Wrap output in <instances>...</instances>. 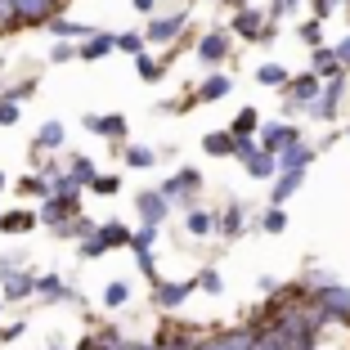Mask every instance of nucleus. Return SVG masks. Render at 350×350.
<instances>
[{"label":"nucleus","mask_w":350,"mask_h":350,"mask_svg":"<svg viewBox=\"0 0 350 350\" xmlns=\"http://www.w3.org/2000/svg\"><path fill=\"white\" fill-rule=\"evenodd\" d=\"M346 85H350V81H346V72H341V77H332V81H323V99L314 103L310 113L319 117V122H332V117L341 113V99H346Z\"/></svg>","instance_id":"nucleus-10"},{"label":"nucleus","mask_w":350,"mask_h":350,"mask_svg":"<svg viewBox=\"0 0 350 350\" xmlns=\"http://www.w3.org/2000/svg\"><path fill=\"white\" fill-rule=\"evenodd\" d=\"M18 193L50 202V198H54V180H50V175H41V171H31V175H23V180H18Z\"/></svg>","instance_id":"nucleus-23"},{"label":"nucleus","mask_w":350,"mask_h":350,"mask_svg":"<svg viewBox=\"0 0 350 350\" xmlns=\"http://www.w3.org/2000/svg\"><path fill=\"white\" fill-rule=\"evenodd\" d=\"M153 243H157V225H139V229H135V243H131V247L135 252H153Z\"/></svg>","instance_id":"nucleus-42"},{"label":"nucleus","mask_w":350,"mask_h":350,"mask_svg":"<svg viewBox=\"0 0 350 350\" xmlns=\"http://www.w3.org/2000/svg\"><path fill=\"white\" fill-rule=\"evenodd\" d=\"M198 350H256V328H229V332H211L202 337Z\"/></svg>","instance_id":"nucleus-7"},{"label":"nucleus","mask_w":350,"mask_h":350,"mask_svg":"<svg viewBox=\"0 0 350 350\" xmlns=\"http://www.w3.org/2000/svg\"><path fill=\"white\" fill-rule=\"evenodd\" d=\"M135 72L144 77V81H162V63H157L153 54H139V59H135Z\"/></svg>","instance_id":"nucleus-41"},{"label":"nucleus","mask_w":350,"mask_h":350,"mask_svg":"<svg viewBox=\"0 0 350 350\" xmlns=\"http://www.w3.org/2000/svg\"><path fill=\"white\" fill-rule=\"evenodd\" d=\"M5 94H10V90H5V85H0V99H5Z\"/></svg>","instance_id":"nucleus-53"},{"label":"nucleus","mask_w":350,"mask_h":350,"mask_svg":"<svg viewBox=\"0 0 350 350\" xmlns=\"http://www.w3.org/2000/svg\"><path fill=\"white\" fill-rule=\"evenodd\" d=\"M193 283H198L202 292H211V297H220V292H225V278H220V269H211V265H206L202 274L193 278Z\"/></svg>","instance_id":"nucleus-39"},{"label":"nucleus","mask_w":350,"mask_h":350,"mask_svg":"<svg viewBox=\"0 0 350 350\" xmlns=\"http://www.w3.org/2000/svg\"><path fill=\"white\" fill-rule=\"evenodd\" d=\"M292 144H301V131L292 122H269V126H260V148H269V153H288Z\"/></svg>","instance_id":"nucleus-5"},{"label":"nucleus","mask_w":350,"mask_h":350,"mask_svg":"<svg viewBox=\"0 0 350 350\" xmlns=\"http://www.w3.org/2000/svg\"><path fill=\"white\" fill-rule=\"evenodd\" d=\"M0 283H5V301H27L36 297V274L23 269V256L0 260Z\"/></svg>","instance_id":"nucleus-3"},{"label":"nucleus","mask_w":350,"mask_h":350,"mask_svg":"<svg viewBox=\"0 0 350 350\" xmlns=\"http://www.w3.org/2000/svg\"><path fill=\"white\" fill-rule=\"evenodd\" d=\"M341 5H346V0H314V18H319V23H323V18H332Z\"/></svg>","instance_id":"nucleus-46"},{"label":"nucleus","mask_w":350,"mask_h":350,"mask_svg":"<svg viewBox=\"0 0 350 350\" xmlns=\"http://www.w3.org/2000/svg\"><path fill=\"white\" fill-rule=\"evenodd\" d=\"M131 5H135L139 14H153V10H157V0H131Z\"/></svg>","instance_id":"nucleus-52"},{"label":"nucleus","mask_w":350,"mask_h":350,"mask_svg":"<svg viewBox=\"0 0 350 350\" xmlns=\"http://www.w3.org/2000/svg\"><path fill=\"white\" fill-rule=\"evenodd\" d=\"M310 72L323 77V81H332V77H341L346 68L337 63V50H332V45H319V50H310Z\"/></svg>","instance_id":"nucleus-15"},{"label":"nucleus","mask_w":350,"mask_h":350,"mask_svg":"<svg viewBox=\"0 0 350 350\" xmlns=\"http://www.w3.org/2000/svg\"><path fill=\"white\" fill-rule=\"evenodd\" d=\"M238 162L252 180H278V157L260 148V139H238Z\"/></svg>","instance_id":"nucleus-1"},{"label":"nucleus","mask_w":350,"mask_h":350,"mask_svg":"<svg viewBox=\"0 0 350 350\" xmlns=\"http://www.w3.org/2000/svg\"><path fill=\"white\" fill-rule=\"evenodd\" d=\"M202 189V171H193V166H185V171H175L171 180L162 185V198L166 202H189V198Z\"/></svg>","instance_id":"nucleus-6"},{"label":"nucleus","mask_w":350,"mask_h":350,"mask_svg":"<svg viewBox=\"0 0 350 350\" xmlns=\"http://www.w3.org/2000/svg\"><path fill=\"white\" fill-rule=\"evenodd\" d=\"M81 126H85L90 135H103V139H117V144L126 139V117H122V113H90V117H81Z\"/></svg>","instance_id":"nucleus-11"},{"label":"nucleus","mask_w":350,"mask_h":350,"mask_svg":"<svg viewBox=\"0 0 350 350\" xmlns=\"http://www.w3.org/2000/svg\"><path fill=\"white\" fill-rule=\"evenodd\" d=\"M23 332H27V323H5V328H0V341H18Z\"/></svg>","instance_id":"nucleus-51"},{"label":"nucleus","mask_w":350,"mask_h":350,"mask_svg":"<svg viewBox=\"0 0 350 350\" xmlns=\"http://www.w3.org/2000/svg\"><path fill=\"white\" fill-rule=\"evenodd\" d=\"M0 126H18V103L0 99Z\"/></svg>","instance_id":"nucleus-49"},{"label":"nucleus","mask_w":350,"mask_h":350,"mask_svg":"<svg viewBox=\"0 0 350 350\" xmlns=\"http://www.w3.org/2000/svg\"><path fill=\"white\" fill-rule=\"evenodd\" d=\"M234 31H206L202 41H198V59L202 63H225L229 59V50H234Z\"/></svg>","instance_id":"nucleus-12"},{"label":"nucleus","mask_w":350,"mask_h":350,"mask_svg":"<svg viewBox=\"0 0 350 350\" xmlns=\"http://www.w3.org/2000/svg\"><path fill=\"white\" fill-rule=\"evenodd\" d=\"M229 5H234V0H229Z\"/></svg>","instance_id":"nucleus-55"},{"label":"nucleus","mask_w":350,"mask_h":350,"mask_svg":"<svg viewBox=\"0 0 350 350\" xmlns=\"http://www.w3.org/2000/svg\"><path fill=\"white\" fill-rule=\"evenodd\" d=\"M31 94H36V81H18L10 94H5V99H10V103H23V99H31Z\"/></svg>","instance_id":"nucleus-47"},{"label":"nucleus","mask_w":350,"mask_h":350,"mask_svg":"<svg viewBox=\"0 0 350 350\" xmlns=\"http://www.w3.org/2000/svg\"><path fill=\"white\" fill-rule=\"evenodd\" d=\"M14 10H18L23 23H50L59 5H54V0H14Z\"/></svg>","instance_id":"nucleus-19"},{"label":"nucleus","mask_w":350,"mask_h":350,"mask_svg":"<svg viewBox=\"0 0 350 350\" xmlns=\"http://www.w3.org/2000/svg\"><path fill=\"white\" fill-rule=\"evenodd\" d=\"M36 297H45V301H72V288H68L59 274H41V278H36Z\"/></svg>","instance_id":"nucleus-26"},{"label":"nucleus","mask_w":350,"mask_h":350,"mask_svg":"<svg viewBox=\"0 0 350 350\" xmlns=\"http://www.w3.org/2000/svg\"><path fill=\"white\" fill-rule=\"evenodd\" d=\"M72 59H81V45H54L50 50V63H72Z\"/></svg>","instance_id":"nucleus-45"},{"label":"nucleus","mask_w":350,"mask_h":350,"mask_svg":"<svg viewBox=\"0 0 350 350\" xmlns=\"http://www.w3.org/2000/svg\"><path fill=\"white\" fill-rule=\"evenodd\" d=\"M229 135H234V139H252V135H260V113H256V108H243V113L229 122Z\"/></svg>","instance_id":"nucleus-27"},{"label":"nucleus","mask_w":350,"mask_h":350,"mask_svg":"<svg viewBox=\"0 0 350 350\" xmlns=\"http://www.w3.org/2000/svg\"><path fill=\"white\" fill-rule=\"evenodd\" d=\"M135 265H139V274H144L148 283H157V265H153V252H135Z\"/></svg>","instance_id":"nucleus-44"},{"label":"nucleus","mask_w":350,"mask_h":350,"mask_svg":"<svg viewBox=\"0 0 350 350\" xmlns=\"http://www.w3.org/2000/svg\"><path fill=\"white\" fill-rule=\"evenodd\" d=\"M99 238H103V247H131V243H135V229L108 220V225H99Z\"/></svg>","instance_id":"nucleus-30"},{"label":"nucleus","mask_w":350,"mask_h":350,"mask_svg":"<svg viewBox=\"0 0 350 350\" xmlns=\"http://www.w3.org/2000/svg\"><path fill=\"white\" fill-rule=\"evenodd\" d=\"M72 216H81V202H63V198L41 202V225H50V229H63Z\"/></svg>","instance_id":"nucleus-14"},{"label":"nucleus","mask_w":350,"mask_h":350,"mask_svg":"<svg viewBox=\"0 0 350 350\" xmlns=\"http://www.w3.org/2000/svg\"><path fill=\"white\" fill-rule=\"evenodd\" d=\"M185 234L189 238H211V234H216V216H211V211H202V206L185 211Z\"/></svg>","instance_id":"nucleus-22"},{"label":"nucleus","mask_w":350,"mask_h":350,"mask_svg":"<svg viewBox=\"0 0 350 350\" xmlns=\"http://www.w3.org/2000/svg\"><path fill=\"white\" fill-rule=\"evenodd\" d=\"M301 185H306V171H283V175L274 180V189H269V206H283Z\"/></svg>","instance_id":"nucleus-18"},{"label":"nucleus","mask_w":350,"mask_h":350,"mask_svg":"<svg viewBox=\"0 0 350 350\" xmlns=\"http://www.w3.org/2000/svg\"><path fill=\"white\" fill-rule=\"evenodd\" d=\"M297 31H301V41H306L310 50H319V45H323V23H319V18H306Z\"/></svg>","instance_id":"nucleus-40"},{"label":"nucleus","mask_w":350,"mask_h":350,"mask_svg":"<svg viewBox=\"0 0 350 350\" xmlns=\"http://www.w3.org/2000/svg\"><path fill=\"white\" fill-rule=\"evenodd\" d=\"M45 27H50L54 36H72V41H94V36H99L94 27H85V23H72V18H63V14H54V18L45 23Z\"/></svg>","instance_id":"nucleus-20"},{"label":"nucleus","mask_w":350,"mask_h":350,"mask_svg":"<svg viewBox=\"0 0 350 350\" xmlns=\"http://www.w3.org/2000/svg\"><path fill=\"white\" fill-rule=\"evenodd\" d=\"M117 189H122V175H99V180H94V189H90V193H99V198H113Z\"/></svg>","instance_id":"nucleus-43"},{"label":"nucleus","mask_w":350,"mask_h":350,"mask_svg":"<svg viewBox=\"0 0 350 350\" xmlns=\"http://www.w3.org/2000/svg\"><path fill=\"white\" fill-rule=\"evenodd\" d=\"M193 288H198L193 278H185V283H166V278H157L153 283V306L157 310H180L189 297H193Z\"/></svg>","instance_id":"nucleus-8"},{"label":"nucleus","mask_w":350,"mask_h":350,"mask_svg":"<svg viewBox=\"0 0 350 350\" xmlns=\"http://www.w3.org/2000/svg\"><path fill=\"white\" fill-rule=\"evenodd\" d=\"M229 31L234 36H243V41H269L274 36V23H269V10H256V5H247V10H234V23H229Z\"/></svg>","instance_id":"nucleus-2"},{"label":"nucleus","mask_w":350,"mask_h":350,"mask_svg":"<svg viewBox=\"0 0 350 350\" xmlns=\"http://www.w3.org/2000/svg\"><path fill=\"white\" fill-rule=\"evenodd\" d=\"M135 206H139V220H144V225H162L166 211H171V202L162 198V189H144V193L135 198Z\"/></svg>","instance_id":"nucleus-13"},{"label":"nucleus","mask_w":350,"mask_h":350,"mask_svg":"<svg viewBox=\"0 0 350 350\" xmlns=\"http://www.w3.org/2000/svg\"><path fill=\"white\" fill-rule=\"evenodd\" d=\"M122 157H126V166H135V171H148V166L157 162V153H153V148H144V144H131Z\"/></svg>","instance_id":"nucleus-34"},{"label":"nucleus","mask_w":350,"mask_h":350,"mask_svg":"<svg viewBox=\"0 0 350 350\" xmlns=\"http://www.w3.org/2000/svg\"><path fill=\"white\" fill-rule=\"evenodd\" d=\"M103 252H108V247H103V238H99V234H94V238H85V243H81V256H85V260L103 256Z\"/></svg>","instance_id":"nucleus-48"},{"label":"nucleus","mask_w":350,"mask_h":350,"mask_svg":"<svg viewBox=\"0 0 350 350\" xmlns=\"http://www.w3.org/2000/svg\"><path fill=\"white\" fill-rule=\"evenodd\" d=\"M283 99H288L292 108H314V103L323 99V77H314V72L292 77V85L283 90Z\"/></svg>","instance_id":"nucleus-4"},{"label":"nucleus","mask_w":350,"mask_h":350,"mask_svg":"<svg viewBox=\"0 0 350 350\" xmlns=\"http://www.w3.org/2000/svg\"><path fill=\"white\" fill-rule=\"evenodd\" d=\"M202 148L211 157H238V139L229 131H211V135H202Z\"/></svg>","instance_id":"nucleus-24"},{"label":"nucleus","mask_w":350,"mask_h":350,"mask_svg":"<svg viewBox=\"0 0 350 350\" xmlns=\"http://www.w3.org/2000/svg\"><path fill=\"white\" fill-rule=\"evenodd\" d=\"M144 45H148L144 31H122V36H117V50H122V54H135V59L144 54Z\"/></svg>","instance_id":"nucleus-38"},{"label":"nucleus","mask_w":350,"mask_h":350,"mask_svg":"<svg viewBox=\"0 0 350 350\" xmlns=\"http://www.w3.org/2000/svg\"><path fill=\"white\" fill-rule=\"evenodd\" d=\"M229 90H234V81H229L225 72H211V77H206V81L193 90V103H220Z\"/></svg>","instance_id":"nucleus-16"},{"label":"nucleus","mask_w":350,"mask_h":350,"mask_svg":"<svg viewBox=\"0 0 350 350\" xmlns=\"http://www.w3.org/2000/svg\"><path fill=\"white\" fill-rule=\"evenodd\" d=\"M243 229H247V211H243L238 202H229L225 211L216 216V234H220V238H238Z\"/></svg>","instance_id":"nucleus-17"},{"label":"nucleus","mask_w":350,"mask_h":350,"mask_svg":"<svg viewBox=\"0 0 350 350\" xmlns=\"http://www.w3.org/2000/svg\"><path fill=\"white\" fill-rule=\"evenodd\" d=\"M256 229H265V234H283V229H288V211H283V206H269L265 216L256 220Z\"/></svg>","instance_id":"nucleus-36"},{"label":"nucleus","mask_w":350,"mask_h":350,"mask_svg":"<svg viewBox=\"0 0 350 350\" xmlns=\"http://www.w3.org/2000/svg\"><path fill=\"white\" fill-rule=\"evenodd\" d=\"M189 27V10H175V14H162V18H153L148 23V45H166V41H175L180 31Z\"/></svg>","instance_id":"nucleus-9"},{"label":"nucleus","mask_w":350,"mask_h":350,"mask_svg":"<svg viewBox=\"0 0 350 350\" xmlns=\"http://www.w3.org/2000/svg\"><path fill=\"white\" fill-rule=\"evenodd\" d=\"M310 162H314V148L301 139V144L288 148V153H278V175H283V171H306Z\"/></svg>","instance_id":"nucleus-21"},{"label":"nucleus","mask_w":350,"mask_h":350,"mask_svg":"<svg viewBox=\"0 0 350 350\" xmlns=\"http://www.w3.org/2000/svg\"><path fill=\"white\" fill-rule=\"evenodd\" d=\"M0 189H5V175H0Z\"/></svg>","instance_id":"nucleus-54"},{"label":"nucleus","mask_w":350,"mask_h":350,"mask_svg":"<svg viewBox=\"0 0 350 350\" xmlns=\"http://www.w3.org/2000/svg\"><path fill=\"white\" fill-rule=\"evenodd\" d=\"M332 50H337V63H341V68H346V72H350V31H346V36H341L337 45H332Z\"/></svg>","instance_id":"nucleus-50"},{"label":"nucleus","mask_w":350,"mask_h":350,"mask_svg":"<svg viewBox=\"0 0 350 350\" xmlns=\"http://www.w3.org/2000/svg\"><path fill=\"white\" fill-rule=\"evenodd\" d=\"M113 50H117V36L99 31L94 41H85V45H81V59H85V63H94V59H103V54H113Z\"/></svg>","instance_id":"nucleus-32"},{"label":"nucleus","mask_w":350,"mask_h":350,"mask_svg":"<svg viewBox=\"0 0 350 350\" xmlns=\"http://www.w3.org/2000/svg\"><path fill=\"white\" fill-rule=\"evenodd\" d=\"M59 144H63V122H45L36 131V148L45 153V148H59Z\"/></svg>","instance_id":"nucleus-35"},{"label":"nucleus","mask_w":350,"mask_h":350,"mask_svg":"<svg viewBox=\"0 0 350 350\" xmlns=\"http://www.w3.org/2000/svg\"><path fill=\"white\" fill-rule=\"evenodd\" d=\"M126 301H131V283H122V278H117V283H108V288H103V306H108V310H122Z\"/></svg>","instance_id":"nucleus-37"},{"label":"nucleus","mask_w":350,"mask_h":350,"mask_svg":"<svg viewBox=\"0 0 350 350\" xmlns=\"http://www.w3.org/2000/svg\"><path fill=\"white\" fill-rule=\"evenodd\" d=\"M54 198H63V202H81V185H77L68 171L54 175Z\"/></svg>","instance_id":"nucleus-33"},{"label":"nucleus","mask_w":350,"mask_h":350,"mask_svg":"<svg viewBox=\"0 0 350 350\" xmlns=\"http://www.w3.org/2000/svg\"><path fill=\"white\" fill-rule=\"evenodd\" d=\"M54 5H59V0H54Z\"/></svg>","instance_id":"nucleus-56"},{"label":"nucleus","mask_w":350,"mask_h":350,"mask_svg":"<svg viewBox=\"0 0 350 350\" xmlns=\"http://www.w3.org/2000/svg\"><path fill=\"white\" fill-rule=\"evenodd\" d=\"M68 175H72V180H77L81 189H94V180H99V171H94V162H90V157H81V153H77L72 162H68Z\"/></svg>","instance_id":"nucleus-31"},{"label":"nucleus","mask_w":350,"mask_h":350,"mask_svg":"<svg viewBox=\"0 0 350 350\" xmlns=\"http://www.w3.org/2000/svg\"><path fill=\"white\" fill-rule=\"evenodd\" d=\"M31 225H41V216H31V211H5L0 216V234H27Z\"/></svg>","instance_id":"nucleus-29"},{"label":"nucleus","mask_w":350,"mask_h":350,"mask_svg":"<svg viewBox=\"0 0 350 350\" xmlns=\"http://www.w3.org/2000/svg\"><path fill=\"white\" fill-rule=\"evenodd\" d=\"M256 81L269 85V90H288V85H292V72L283 68V63H260V68H256Z\"/></svg>","instance_id":"nucleus-25"},{"label":"nucleus","mask_w":350,"mask_h":350,"mask_svg":"<svg viewBox=\"0 0 350 350\" xmlns=\"http://www.w3.org/2000/svg\"><path fill=\"white\" fill-rule=\"evenodd\" d=\"M54 234H59V238H77V243H85V238H94V234H99V225H94V220L81 211V216H72L63 229H54Z\"/></svg>","instance_id":"nucleus-28"}]
</instances>
